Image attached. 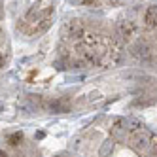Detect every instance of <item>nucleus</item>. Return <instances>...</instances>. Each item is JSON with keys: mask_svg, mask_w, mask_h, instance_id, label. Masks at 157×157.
Returning <instances> with one entry per match:
<instances>
[{"mask_svg": "<svg viewBox=\"0 0 157 157\" xmlns=\"http://www.w3.org/2000/svg\"><path fill=\"white\" fill-rule=\"evenodd\" d=\"M132 53L136 55L138 59H150V48H148V44L146 42H142V40H138L136 44H134V48H132Z\"/></svg>", "mask_w": 157, "mask_h": 157, "instance_id": "nucleus-1", "label": "nucleus"}, {"mask_svg": "<svg viewBox=\"0 0 157 157\" xmlns=\"http://www.w3.org/2000/svg\"><path fill=\"white\" fill-rule=\"evenodd\" d=\"M144 21H146L148 27H157V6H150L148 10H146Z\"/></svg>", "mask_w": 157, "mask_h": 157, "instance_id": "nucleus-2", "label": "nucleus"}, {"mask_svg": "<svg viewBox=\"0 0 157 157\" xmlns=\"http://www.w3.org/2000/svg\"><path fill=\"white\" fill-rule=\"evenodd\" d=\"M48 108L53 112V114H63V112H68V102H64V100H51L48 104Z\"/></svg>", "mask_w": 157, "mask_h": 157, "instance_id": "nucleus-3", "label": "nucleus"}, {"mask_svg": "<svg viewBox=\"0 0 157 157\" xmlns=\"http://www.w3.org/2000/svg\"><path fill=\"white\" fill-rule=\"evenodd\" d=\"M66 34H68L70 38H80L82 36V25L80 23H76V21H72V23H68V25H66Z\"/></svg>", "mask_w": 157, "mask_h": 157, "instance_id": "nucleus-4", "label": "nucleus"}, {"mask_svg": "<svg viewBox=\"0 0 157 157\" xmlns=\"http://www.w3.org/2000/svg\"><path fill=\"white\" fill-rule=\"evenodd\" d=\"M132 142L136 144V146H146L148 144V138H150V134L146 132V131H142V129H138V131H134V134H132Z\"/></svg>", "mask_w": 157, "mask_h": 157, "instance_id": "nucleus-5", "label": "nucleus"}, {"mask_svg": "<svg viewBox=\"0 0 157 157\" xmlns=\"http://www.w3.org/2000/svg\"><path fill=\"white\" fill-rule=\"evenodd\" d=\"M112 148H114V142H112V140H106L104 144H102V148H100V157H106L110 151H112Z\"/></svg>", "mask_w": 157, "mask_h": 157, "instance_id": "nucleus-6", "label": "nucleus"}, {"mask_svg": "<svg viewBox=\"0 0 157 157\" xmlns=\"http://www.w3.org/2000/svg\"><path fill=\"white\" fill-rule=\"evenodd\" d=\"M21 140H23V134H21V132H15V134L10 136V144H12V146H17Z\"/></svg>", "mask_w": 157, "mask_h": 157, "instance_id": "nucleus-7", "label": "nucleus"}, {"mask_svg": "<svg viewBox=\"0 0 157 157\" xmlns=\"http://www.w3.org/2000/svg\"><path fill=\"white\" fill-rule=\"evenodd\" d=\"M0 157H6V153H4V151H0Z\"/></svg>", "mask_w": 157, "mask_h": 157, "instance_id": "nucleus-8", "label": "nucleus"}, {"mask_svg": "<svg viewBox=\"0 0 157 157\" xmlns=\"http://www.w3.org/2000/svg\"><path fill=\"white\" fill-rule=\"evenodd\" d=\"M2 63H4V61H2V57H0V66H2Z\"/></svg>", "mask_w": 157, "mask_h": 157, "instance_id": "nucleus-9", "label": "nucleus"}, {"mask_svg": "<svg viewBox=\"0 0 157 157\" xmlns=\"http://www.w3.org/2000/svg\"><path fill=\"white\" fill-rule=\"evenodd\" d=\"M57 157H64V155H57Z\"/></svg>", "mask_w": 157, "mask_h": 157, "instance_id": "nucleus-10", "label": "nucleus"}]
</instances>
